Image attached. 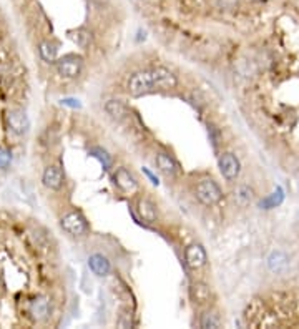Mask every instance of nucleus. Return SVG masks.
<instances>
[{"mask_svg":"<svg viewBox=\"0 0 299 329\" xmlns=\"http://www.w3.org/2000/svg\"><path fill=\"white\" fill-rule=\"evenodd\" d=\"M249 73L258 80L264 138L284 169L299 176V32L258 48Z\"/></svg>","mask_w":299,"mask_h":329,"instance_id":"1","label":"nucleus"},{"mask_svg":"<svg viewBox=\"0 0 299 329\" xmlns=\"http://www.w3.org/2000/svg\"><path fill=\"white\" fill-rule=\"evenodd\" d=\"M178 85L176 77L168 68L156 67L151 70H143L130 77L127 83V90L132 97H140L143 93L153 92V90H169Z\"/></svg>","mask_w":299,"mask_h":329,"instance_id":"2","label":"nucleus"},{"mask_svg":"<svg viewBox=\"0 0 299 329\" xmlns=\"http://www.w3.org/2000/svg\"><path fill=\"white\" fill-rule=\"evenodd\" d=\"M53 65H55V68H57V73L60 75V77L72 80V78H77L80 72H82L83 62H82V58L77 57V55L68 53L62 58H57V62H55Z\"/></svg>","mask_w":299,"mask_h":329,"instance_id":"3","label":"nucleus"},{"mask_svg":"<svg viewBox=\"0 0 299 329\" xmlns=\"http://www.w3.org/2000/svg\"><path fill=\"white\" fill-rule=\"evenodd\" d=\"M194 194H196V198L203 204L209 206V204L218 203L219 199H221L223 193L213 179H201V181L196 184V188H194Z\"/></svg>","mask_w":299,"mask_h":329,"instance_id":"4","label":"nucleus"},{"mask_svg":"<svg viewBox=\"0 0 299 329\" xmlns=\"http://www.w3.org/2000/svg\"><path fill=\"white\" fill-rule=\"evenodd\" d=\"M60 226L65 233L72 234V236H83L88 233V223L82 214L77 211L67 213L60 221Z\"/></svg>","mask_w":299,"mask_h":329,"instance_id":"5","label":"nucleus"},{"mask_svg":"<svg viewBox=\"0 0 299 329\" xmlns=\"http://www.w3.org/2000/svg\"><path fill=\"white\" fill-rule=\"evenodd\" d=\"M218 164H219V171H221V174L228 181L236 179V176L239 174V162L234 155L223 153L218 160Z\"/></svg>","mask_w":299,"mask_h":329,"instance_id":"6","label":"nucleus"},{"mask_svg":"<svg viewBox=\"0 0 299 329\" xmlns=\"http://www.w3.org/2000/svg\"><path fill=\"white\" fill-rule=\"evenodd\" d=\"M7 122H8L10 130L17 135L27 133L30 128V120L22 110H10V112L7 113Z\"/></svg>","mask_w":299,"mask_h":329,"instance_id":"7","label":"nucleus"},{"mask_svg":"<svg viewBox=\"0 0 299 329\" xmlns=\"http://www.w3.org/2000/svg\"><path fill=\"white\" fill-rule=\"evenodd\" d=\"M184 259H186L188 266L193 269L203 268L206 264V251L201 244H189V246L184 249Z\"/></svg>","mask_w":299,"mask_h":329,"instance_id":"8","label":"nucleus"},{"mask_svg":"<svg viewBox=\"0 0 299 329\" xmlns=\"http://www.w3.org/2000/svg\"><path fill=\"white\" fill-rule=\"evenodd\" d=\"M42 181L48 189H60L63 184V171L57 164H50L43 169Z\"/></svg>","mask_w":299,"mask_h":329,"instance_id":"9","label":"nucleus"},{"mask_svg":"<svg viewBox=\"0 0 299 329\" xmlns=\"http://www.w3.org/2000/svg\"><path fill=\"white\" fill-rule=\"evenodd\" d=\"M115 183H117V186L120 189H123V191H133V189L137 188V179H135L133 174L125 168L117 169V173H115Z\"/></svg>","mask_w":299,"mask_h":329,"instance_id":"10","label":"nucleus"},{"mask_svg":"<svg viewBox=\"0 0 299 329\" xmlns=\"http://www.w3.org/2000/svg\"><path fill=\"white\" fill-rule=\"evenodd\" d=\"M156 166H158L159 171H161L163 174H166V176H173V174L178 173L176 162H174V160L166 153H158L156 155Z\"/></svg>","mask_w":299,"mask_h":329,"instance_id":"11","label":"nucleus"},{"mask_svg":"<svg viewBox=\"0 0 299 329\" xmlns=\"http://www.w3.org/2000/svg\"><path fill=\"white\" fill-rule=\"evenodd\" d=\"M138 214L142 216V219H145L147 223H154L158 218V213H156V206L150 201V199L143 198L138 201Z\"/></svg>","mask_w":299,"mask_h":329,"instance_id":"12","label":"nucleus"},{"mask_svg":"<svg viewBox=\"0 0 299 329\" xmlns=\"http://www.w3.org/2000/svg\"><path fill=\"white\" fill-rule=\"evenodd\" d=\"M88 266L97 276H105V274H108L110 271V261L105 256H102V254H93V256H90Z\"/></svg>","mask_w":299,"mask_h":329,"instance_id":"13","label":"nucleus"},{"mask_svg":"<svg viewBox=\"0 0 299 329\" xmlns=\"http://www.w3.org/2000/svg\"><path fill=\"white\" fill-rule=\"evenodd\" d=\"M105 110H107V113L113 118L120 120V118L127 117V107H125L123 102H120V100H108V102L105 103Z\"/></svg>","mask_w":299,"mask_h":329,"instance_id":"14","label":"nucleus"},{"mask_svg":"<svg viewBox=\"0 0 299 329\" xmlns=\"http://www.w3.org/2000/svg\"><path fill=\"white\" fill-rule=\"evenodd\" d=\"M191 294H193L194 301L199 303V304H203V303L209 301V294H211V291H209V286H206V284L198 283V284H194V286H193Z\"/></svg>","mask_w":299,"mask_h":329,"instance_id":"15","label":"nucleus"},{"mask_svg":"<svg viewBox=\"0 0 299 329\" xmlns=\"http://www.w3.org/2000/svg\"><path fill=\"white\" fill-rule=\"evenodd\" d=\"M236 201L241 206H248L253 201V191L249 189V186H239L236 189Z\"/></svg>","mask_w":299,"mask_h":329,"instance_id":"16","label":"nucleus"},{"mask_svg":"<svg viewBox=\"0 0 299 329\" xmlns=\"http://www.w3.org/2000/svg\"><path fill=\"white\" fill-rule=\"evenodd\" d=\"M201 328H218L219 326V319L216 318V314L213 313H204L201 318Z\"/></svg>","mask_w":299,"mask_h":329,"instance_id":"17","label":"nucleus"},{"mask_svg":"<svg viewBox=\"0 0 299 329\" xmlns=\"http://www.w3.org/2000/svg\"><path fill=\"white\" fill-rule=\"evenodd\" d=\"M12 163V153L8 148L0 147V169H7Z\"/></svg>","mask_w":299,"mask_h":329,"instance_id":"18","label":"nucleus"},{"mask_svg":"<svg viewBox=\"0 0 299 329\" xmlns=\"http://www.w3.org/2000/svg\"><path fill=\"white\" fill-rule=\"evenodd\" d=\"M218 5L224 10H233L238 7V0H218Z\"/></svg>","mask_w":299,"mask_h":329,"instance_id":"19","label":"nucleus"},{"mask_svg":"<svg viewBox=\"0 0 299 329\" xmlns=\"http://www.w3.org/2000/svg\"><path fill=\"white\" fill-rule=\"evenodd\" d=\"M65 105H70V107H78V103H75V100H63Z\"/></svg>","mask_w":299,"mask_h":329,"instance_id":"20","label":"nucleus"},{"mask_svg":"<svg viewBox=\"0 0 299 329\" xmlns=\"http://www.w3.org/2000/svg\"><path fill=\"white\" fill-rule=\"evenodd\" d=\"M254 2H259V3H266V2H269V0H254Z\"/></svg>","mask_w":299,"mask_h":329,"instance_id":"21","label":"nucleus"}]
</instances>
